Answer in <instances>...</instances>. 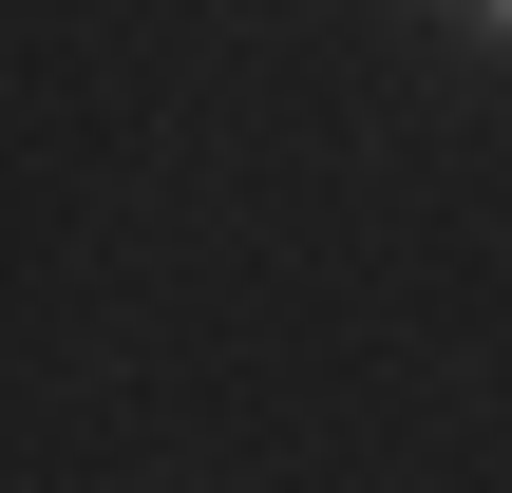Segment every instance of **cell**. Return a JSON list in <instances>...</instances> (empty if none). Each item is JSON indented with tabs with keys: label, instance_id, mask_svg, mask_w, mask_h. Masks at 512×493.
Returning a JSON list of instances; mask_svg holds the SVG:
<instances>
[{
	"label": "cell",
	"instance_id": "cell-1",
	"mask_svg": "<svg viewBox=\"0 0 512 493\" xmlns=\"http://www.w3.org/2000/svg\"><path fill=\"white\" fill-rule=\"evenodd\" d=\"M456 19H475V38H512V0H456Z\"/></svg>",
	"mask_w": 512,
	"mask_h": 493
}]
</instances>
